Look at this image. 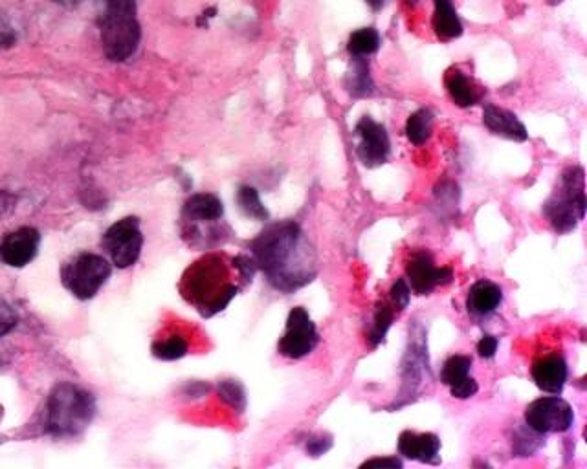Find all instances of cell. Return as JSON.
<instances>
[{"mask_svg":"<svg viewBox=\"0 0 587 469\" xmlns=\"http://www.w3.org/2000/svg\"><path fill=\"white\" fill-rule=\"evenodd\" d=\"M356 156L367 169H375L388 162L391 153V140L382 123L364 116L356 123Z\"/></svg>","mask_w":587,"mask_h":469,"instance_id":"10","label":"cell"},{"mask_svg":"<svg viewBox=\"0 0 587 469\" xmlns=\"http://www.w3.org/2000/svg\"><path fill=\"white\" fill-rule=\"evenodd\" d=\"M111 277V262L96 253H79L61 268V283L79 301H89Z\"/></svg>","mask_w":587,"mask_h":469,"instance_id":"6","label":"cell"},{"mask_svg":"<svg viewBox=\"0 0 587 469\" xmlns=\"http://www.w3.org/2000/svg\"><path fill=\"white\" fill-rule=\"evenodd\" d=\"M360 468L402 469L404 468V462H402L400 459H397V457H386V459H371L366 460V462H364Z\"/></svg>","mask_w":587,"mask_h":469,"instance_id":"32","label":"cell"},{"mask_svg":"<svg viewBox=\"0 0 587 469\" xmlns=\"http://www.w3.org/2000/svg\"><path fill=\"white\" fill-rule=\"evenodd\" d=\"M224 217V206L221 200L211 193H197L189 197L184 204L182 220H184V235L197 230L202 224L219 226Z\"/></svg>","mask_w":587,"mask_h":469,"instance_id":"13","label":"cell"},{"mask_svg":"<svg viewBox=\"0 0 587 469\" xmlns=\"http://www.w3.org/2000/svg\"><path fill=\"white\" fill-rule=\"evenodd\" d=\"M366 2L375 11L382 10V6H384V0H366Z\"/></svg>","mask_w":587,"mask_h":469,"instance_id":"35","label":"cell"},{"mask_svg":"<svg viewBox=\"0 0 587 469\" xmlns=\"http://www.w3.org/2000/svg\"><path fill=\"white\" fill-rule=\"evenodd\" d=\"M15 206H17V197L8 191H0V219L10 215Z\"/></svg>","mask_w":587,"mask_h":469,"instance_id":"33","label":"cell"},{"mask_svg":"<svg viewBox=\"0 0 587 469\" xmlns=\"http://www.w3.org/2000/svg\"><path fill=\"white\" fill-rule=\"evenodd\" d=\"M331 446H333L331 437H314L309 440L307 451H309V455H312V457H320L325 451H329Z\"/></svg>","mask_w":587,"mask_h":469,"instance_id":"31","label":"cell"},{"mask_svg":"<svg viewBox=\"0 0 587 469\" xmlns=\"http://www.w3.org/2000/svg\"><path fill=\"white\" fill-rule=\"evenodd\" d=\"M103 250L109 253L112 264L118 268H131L134 266L140 253L144 248V235L140 230V220L136 217H127V219L118 220L112 224L109 230L103 235Z\"/></svg>","mask_w":587,"mask_h":469,"instance_id":"8","label":"cell"},{"mask_svg":"<svg viewBox=\"0 0 587 469\" xmlns=\"http://www.w3.org/2000/svg\"><path fill=\"white\" fill-rule=\"evenodd\" d=\"M498 347L499 339L496 336L485 334L483 338L479 339V343H477V354L481 358H485V360H492L496 356V352H498Z\"/></svg>","mask_w":587,"mask_h":469,"instance_id":"30","label":"cell"},{"mask_svg":"<svg viewBox=\"0 0 587 469\" xmlns=\"http://www.w3.org/2000/svg\"><path fill=\"white\" fill-rule=\"evenodd\" d=\"M586 175L582 167L565 169L560 187L543 204V215L560 235L571 233L586 215Z\"/></svg>","mask_w":587,"mask_h":469,"instance_id":"5","label":"cell"},{"mask_svg":"<svg viewBox=\"0 0 587 469\" xmlns=\"http://www.w3.org/2000/svg\"><path fill=\"white\" fill-rule=\"evenodd\" d=\"M17 43V37L13 32H0V50L12 48L13 44Z\"/></svg>","mask_w":587,"mask_h":469,"instance_id":"34","label":"cell"},{"mask_svg":"<svg viewBox=\"0 0 587 469\" xmlns=\"http://www.w3.org/2000/svg\"><path fill=\"white\" fill-rule=\"evenodd\" d=\"M531 374L536 387L543 393L562 394L569 376V367L564 356L549 354L532 363Z\"/></svg>","mask_w":587,"mask_h":469,"instance_id":"15","label":"cell"},{"mask_svg":"<svg viewBox=\"0 0 587 469\" xmlns=\"http://www.w3.org/2000/svg\"><path fill=\"white\" fill-rule=\"evenodd\" d=\"M463 22L459 19L452 0H433V32L441 41H454L463 35Z\"/></svg>","mask_w":587,"mask_h":469,"instance_id":"20","label":"cell"},{"mask_svg":"<svg viewBox=\"0 0 587 469\" xmlns=\"http://www.w3.org/2000/svg\"><path fill=\"white\" fill-rule=\"evenodd\" d=\"M96 415V400L74 383H59L46 402V433L52 437L81 435Z\"/></svg>","mask_w":587,"mask_h":469,"instance_id":"3","label":"cell"},{"mask_svg":"<svg viewBox=\"0 0 587 469\" xmlns=\"http://www.w3.org/2000/svg\"><path fill=\"white\" fill-rule=\"evenodd\" d=\"M15 325H17L15 310L4 299H0V338L10 334Z\"/></svg>","mask_w":587,"mask_h":469,"instance_id":"29","label":"cell"},{"mask_svg":"<svg viewBox=\"0 0 587 469\" xmlns=\"http://www.w3.org/2000/svg\"><path fill=\"white\" fill-rule=\"evenodd\" d=\"M153 354L164 361H175L188 354V341L182 336L160 339L153 345Z\"/></svg>","mask_w":587,"mask_h":469,"instance_id":"26","label":"cell"},{"mask_svg":"<svg viewBox=\"0 0 587 469\" xmlns=\"http://www.w3.org/2000/svg\"><path fill=\"white\" fill-rule=\"evenodd\" d=\"M353 65L345 76V88L355 98H371L375 94V83L369 70L367 57H351Z\"/></svg>","mask_w":587,"mask_h":469,"instance_id":"21","label":"cell"},{"mask_svg":"<svg viewBox=\"0 0 587 469\" xmlns=\"http://www.w3.org/2000/svg\"><path fill=\"white\" fill-rule=\"evenodd\" d=\"M219 394H221L222 400L226 404L232 405L233 409H237V411H243L244 407H246V396H244L243 387L237 382H232V380L221 382Z\"/></svg>","mask_w":587,"mask_h":469,"instance_id":"27","label":"cell"},{"mask_svg":"<svg viewBox=\"0 0 587 469\" xmlns=\"http://www.w3.org/2000/svg\"><path fill=\"white\" fill-rule=\"evenodd\" d=\"M393 319H395V308L389 301H382L373 314V323H371L369 334H367V341H369L371 349H377L378 345L386 339V334L393 325Z\"/></svg>","mask_w":587,"mask_h":469,"instance_id":"23","label":"cell"},{"mask_svg":"<svg viewBox=\"0 0 587 469\" xmlns=\"http://www.w3.org/2000/svg\"><path fill=\"white\" fill-rule=\"evenodd\" d=\"M57 2H61V4H65V6H76V4L83 2V0H57Z\"/></svg>","mask_w":587,"mask_h":469,"instance_id":"36","label":"cell"},{"mask_svg":"<svg viewBox=\"0 0 587 469\" xmlns=\"http://www.w3.org/2000/svg\"><path fill=\"white\" fill-rule=\"evenodd\" d=\"M562 2H564V0H547L549 6H556V4H562Z\"/></svg>","mask_w":587,"mask_h":469,"instance_id":"37","label":"cell"},{"mask_svg":"<svg viewBox=\"0 0 587 469\" xmlns=\"http://www.w3.org/2000/svg\"><path fill=\"white\" fill-rule=\"evenodd\" d=\"M399 453L404 459L415 460L422 464H441L439 453H441V438L435 433H413V431H402L399 437Z\"/></svg>","mask_w":587,"mask_h":469,"instance_id":"16","label":"cell"},{"mask_svg":"<svg viewBox=\"0 0 587 469\" xmlns=\"http://www.w3.org/2000/svg\"><path fill=\"white\" fill-rule=\"evenodd\" d=\"M525 426L538 435L551 433H567L575 424V411L569 402L560 398L558 394L543 396L527 405L525 409Z\"/></svg>","mask_w":587,"mask_h":469,"instance_id":"7","label":"cell"},{"mask_svg":"<svg viewBox=\"0 0 587 469\" xmlns=\"http://www.w3.org/2000/svg\"><path fill=\"white\" fill-rule=\"evenodd\" d=\"M483 123L488 131L501 138H507L512 142H527L529 140V132L527 127L518 120V116L514 112L507 109H501L498 105L488 103L483 109Z\"/></svg>","mask_w":587,"mask_h":469,"instance_id":"17","label":"cell"},{"mask_svg":"<svg viewBox=\"0 0 587 469\" xmlns=\"http://www.w3.org/2000/svg\"><path fill=\"white\" fill-rule=\"evenodd\" d=\"M250 253L257 270L265 273L266 281L285 294L312 283L318 273L316 253L292 220L268 224L250 242Z\"/></svg>","mask_w":587,"mask_h":469,"instance_id":"1","label":"cell"},{"mask_svg":"<svg viewBox=\"0 0 587 469\" xmlns=\"http://www.w3.org/2000/svg\"><path fill=\"white\" fill-rule=\"evenodd\" d=\"M380 48V33L375 28H360L351 33L349 43H347V52L351 57H369L377 54Z\"/></svg>","mask_w":587,"mask_h":469,"instance_id":"24","label":"cell"},{"mask_svg":"<svg viewBox=\"0 0 587 469\" xmlns=\"http://www.w3.org/2000/svg\"><path fill=\"white\" fill-rule=\"evenodd\" d=\"M39 244L41 235L30 226L6 233L0 240V261L12 268H24L37 257Z\"/></svg>","mask_w":587,"mask_h":469,"instance_id":"12","label":"cell"},{"mask_svg":"<svg viewBox=\"0 0 587 469\" xmlns=\"http://www.w3.org/2000/svg\"><path fill=\"white\" fill-rule=\"evenodd\" d=\"M444 85L454 101V105L461 109H470L476 107L477 103L483 99V88L477 85L472 77L466 76L459 68H450L444 76Z\"/></svg>","mask_w":587,"mask_h":469,"instance_id":"19","label":"cell"},{"mask_svg":"<svg viewBox=\"0 0 587 469\" xmlns=\"http://www.w3.org/2000/svg\"><path fill=\"white\" fill-rule=\"evenodd\" d=\"M180 292L202 316L211 317L232 303L233 297L239 294V286L230 281L221 255H206L184 273Z\"/></svg>","mask_w":587,"mask_h":469,"instance_id":"2","label":"cell"},{"mask_svg":"<svg viewBox=\"0 0 587 469\" xmlns=\"http://www.w3.org/2000/svg\"><path fill=\"white\" fill-rule=\"evenodd\" d=\"M98 24L105 57L112 63L131 59L142 39L136 0H103Z\"/></svg>","mask_w":587,"mask_h":469,"instance_id":"4","label":"cell"},{"mask_svg":"<svg viewBox=\"0 0 587 469\" xmlns=\"http://www.w3.org/2000/svg\"><path fill=\"white\" fill-rule=\"evenodd\" d=\"M237 204H239V208H241V211H243L244 215H246V217H250V219H270V213H268V209L263 206L261 197H259V193H257V189H255V187H239V191H237Z\"/></svg>","mask_w":587,"mask_h":469,"instance_id":"25","label":"cell"},{"mask_svg":"<svg viewBox=\"0 0 587 469\" xmlns=\"http://www.w3.org/2000/svg\"><path fill=\"white\" fill-rule=\"evenodd\" d=\"M411 290L406 279H397L389 290V303L395 310H404L410 305Z\"/></svg>","mask_w":587,"mask_h":469,"instance_id":"28","label":"cell"},{"mask_svg":"<svg viewBox=\"0 0 587 469\" xmlns=\"http://www.w3.org/2000/svg\"><path fill=\"white\" fill-rule=\"evenodd\" d=\"M433 112L430 109L415 110L406 121V138L413 145L421 147L432 138Z\"/></svg>","mask_w":587,"mask_h":469,"instance_id":"22","label":"cell"},{"mask_svg":"<svg viewBox=\"0 0 587 469\" xmlns=\"http://www.w3.org/2000/svg\"><path fill=\"white\" fill-rule=\"evenodd\" d=\"M454 281L452 268H437L428 250H415L406 264V283L417 295H430L435 288Z\"/></svg>","mask_w":587,"mask_h":469,"instance_id":"11","label":"cell"},{"mask_svg":"<svg viewBox=\"0 0 587 469\" xmlns=\"http://www.w3.org/2000/svg\"><path fill=\"white\" fill-rule=\"evenodd\" d=\"M318 343L320 334L309 312L303 306L292 308L288 314L287 330L277 343L279 354L290 360H301L309 356L312 350L318 347Z\"/></svg>","mask_w":587,"mask_h":469,"instance_id":"9","label":"cell"},{"mask_svg":"<svg viewBox=\"0 0 587 469\" xmlns=\"http://www.w3.org/2000/svg\"><path fill=\"white\" fill-rule=\"evenodd\" d=\"M503 303L501 286L488 279H479L470 286L466 297L468 314L476 317H487L494 314Z\"/></svg>","mask_w":587,"mask_h":469,"instance_id":"18","label":"cell"},{"mask_svg":"<svg viewBox=\"0 0 587 469\" xmlns=\"http://www.w3.org/2000/svg\"><path fill=\"white\" fill-rule=\"evenodd\" d=\"M470 369H472V358L465 354H455L444 361L441 382L446 387H450V394L457 400H468L476 396L479 391V385L470 376Z\"/></svg>","mask_w":587,"mask_h":469,"instance_id":"14","label":"cell"}]
</instances>
